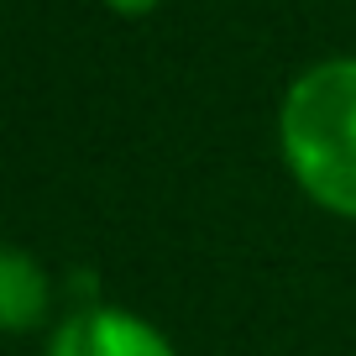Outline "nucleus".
I'll use <instances>...</instances> for the list:
<instances>
[{
    "label": "nucleus",
    "instance_id": "1",
    "mask_svg": "<svg viewBox=\"0 0 356 356\" xmlns=\"http://www.w3.org/2000/svg\"><path fill=\"white\" fill-rule=\"evenodd\" d=\"M278 142L293 184L320 210L356 220V58H330L293 79Z\"/></svg>",
    "mask_w": 356,
    "mask_h": 356
},
{
    "label": "nucleus",
    "instance_id": "2",
    "mask_svg": "<svg viewBox=\"0 0 356 356\" xmlns=\"http://www.w3.org/2000/svg\"><path fill=\"white\" fill-rule=\"evenodd\" d=\"M47 356H173V346L126 309H89L58 330Z\"/></svg>",
    "mask_w": 356,
    "mask_h": 356
},
{
    "label": "nucleus",
    "instance_id": "3",
    "mask_svg": "<svg viewBox=\"0 0 356 356\" xmlns=\"http://www.w3.org/2000/svg\"><path fill=\"white\" fill-rule=\"evenodd\" d=\"M42 304H47L42 267H32V257L11 246V252L0 257V314H6V325H11V330H26V325L42 314Z\"/></svg>",
    "mask_w": 356,
    "mask_h": 356
},
{
    "label": "nucleus",
    "instance_id": "4",
    "mask_svg": "<svg viewBox=\"0 0 356 356\" xmlns=\"http://www.w3.org/2000/svg\"><path fill=\"white\" fill-rule=\"evenodd\" d=\"M105 6H111V11H121V16H147L157 0H105Z\"/></svg>",
    "mask_w": 356,
    "mask_h": 356
}]
</instances>
